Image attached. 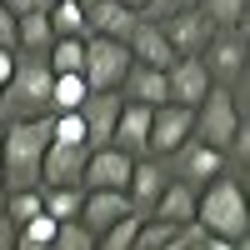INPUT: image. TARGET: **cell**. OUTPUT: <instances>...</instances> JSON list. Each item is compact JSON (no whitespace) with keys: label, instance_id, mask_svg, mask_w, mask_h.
I'll use <instances>...</instances> for the list:
<instances>
[{"label":"cell","instance_id":"obj_8","mask_svg":"<svg viewBox=\"0 0 250 250\" xmlns=\"http://www.w3.org/2000/svg\"><path fill=\"white\" fill-rule=\"evenodd\" d=\"M85 155H90L85 140H50L40 155V185H80Z\"/></svg>","mask_w":250,"mask_h":250},{"label":"cell","instance_id":"obj_25","mask_svg":"<svg viewBox=\"0 0 250 250\" xmlns=\"http://www.w3.org/2000/svg\"><path fill=\"white\" fill-rule=\"evenodd\" d=\"M50 240H55V215L45 210L15 225V245H25V250H50Z\"/></svg>","mask_w":250,"mask_h":250},{"label":"cell","instance_id":"obj_1","mask_svg":"<svg viewBox=\"0 0 250 250\" xmlns=\"http://www.w3.org/2000/svg\"><path fill=\"white\" fill-rule=\"evenodd\" d=\"M50 80H55V70H50L45 55L15 50V70H10L5 85H0V125L50 115Z\"/></svg>","mask_w":250,"mask_h":250},{"label":"cell","instance_id":"obj_6","mask_svg":"<svg viewBox=\"0 0 250 250\" xmlns=\"http://www.w3.org/2000/svg\"><path fill=\"white\" fill-rule=\"evenodd\" d=\"M160 160H165V170H170L175 180H185V185H195V190H200L205 180H215V175H225V155L215 150V145H205V140H195V135H185V140L175 145V150H170V155H160Z\"/></svg>","mask_w":250,"mask_h":250},{"label":"cell","instance_id":"obj_4","mask_svg":"<svg viewBox=\"0 0 250 250\" xmlns=\"http://www.w3.org/2000/svg\"><path fill=\"white\" fill-rule=\"evenodd\" d=\"M245 30L250 25H235V30H215L210 40L200 45V65L210 75V85H250V50H245Z\"/></svg>","mask_w":250,"mask_h":250},{"label":"cell","instance_id":"obj_7","mask_svg":"<svg viewBox=\"0 0 250 250\" xmlns=\"http://www.w3.org/2000/svg\"><path fill=\"white\" fill-rule=\"evenodd\" d=\"M190 115H195V105H180V100L150 105V140H145V150L150 155H170L175 145L190 135Z\"/></svg>","mask_w":250,"mask_h":250},{"label":"cell","instance_id":"obj_35","mask_svg":"<svg viewBox=\"0 0 250 250\" xmlns=\"http://www.w3.org/2000/svg\"><path fill=\"white\" fill-rule=\"evenodd\" d=\"M40 5H50V0H40Z\"/></svg>","mask_w":250,"mask_h":250},{"label":"cell","instance_id":"obj_18","mask_svg":"<svg viewBox=\"0 0 250 250\" xmlns=\"http://www.w3.org/2000/svg\"><path fill=\"white\" fill-rule=\"evenodd\" d=\"M115 90H120L125 100H140V105H160V100H170V90H165V70L140 65V60H130V70L120 75Z\"/></svg>","mask_w":250,"mask_h":250},{"label":"cell","instance_id":"obj_29","mask_svg":"<svg viewBox=\"0 0 250 250\" xmlns=\"http://www.w3.org/2000/svg\"><path fill=\"white\" fill-rule=\"evenodd\" d=\"M185 5H195V0H145V10L140 15H150V20H165V15H175Z\"/></svg>","mask_w":250,"mask_h":250},{"label":"cell","instance_id":"obj_16","mask_svg":"<svg viewBox=\"0 0 250 250\" xmlns=\"http://www.w3.org/2000/svg\"><path fill=\"white\" fill-rule=\"evenodd\" d=\"M145 140H150V105H140V100H125L120 115H115L110 145H120L125 155H150V150H145Z\"/></svg>","mask_w":250,"mask_h":250},{"label":"cell","instance_id":"obj_2","mask_svg":"<svg viewBox=\"0 0 250 250\" xmlns=\"http://www.w3.org/2000/svg\"><path fill=\"white\" fill-rule=\"evenodd\" d=\"M195 220L210 225L215 235L230 240V250L250 245V205H245V185L230 175H215L195 190Z\"/></svg>","mask_w":250,"mask_h":250},{"label":"cell","instance_id":"obj_31","mask_svg":"<svg viewBox=\"0 0 250 250\" xmlns=\"http://www.w3.org/2000/svg\"><path fill=\"white\" fill-rule=\"evenodd\" d=\"M0 250H15V220L0 210Z\"/></svg>","mask_w":250,"mask_h":250},{"label":"cell","instance_id":"obj_20","mask_svg":"<svg viewBox=\"0 0 250 250\" xmlns=\"http://www.w3.org/2000/svg\"><path fill=\"white\" fill-rule=\"evenodd\" d=\"M50 40H55V30H50L45 5L30 10V15H15V50H35V55H45Z\"/></svg>","mask_w":250,"mask_h":250},{"label":"cell","instance_id":"obj_12","mask_svg":"<svg viewBox=\"0 0 250 250\" xmlns=\"http://www.w3.org/2000/svg\"><path fill=\"white\" fill-rule=\"evenodd\" d=\"M130 165H135V155H125L120 145H90L80 185H110V190H125V180H130Z\"/></svg>","mask_w":250,"mask_h":250},{"label":"cell","instance_id":"obj_14","mask_svg":"<svg viewBox=\"0 0 250 250\" xmlns=\"http://www.w3.org/2000/svg\"><path fill=\"white\" fill-rule=\"evenodd\" d=\"M165 90H170V100H180V105H195V100L210 90V75H205L200 55H175L170 65H165Z\"/></svg>","mask_w":250,"mask_h":250},{"label":"cell","instance_id":"obj_13","mask_svg":"<svg viewBox=\"0 0 250 250\" xmlns=\"http://www.w3.org/2000/svg\"><path fill=\"white\" fill-rule=\"evenodd\" d=\"M125 105L120 90H90L80 100V120H85V145H110V130H115V115Z\"/></svg>","mask_w":250,"mask_h":250},{"label":"cell","instance_id":"obj_28","mask_svg":"<svg viewBox=\"0 0 250 250\" xmlns=\"http://www.w3.org/2000/svg\"><path fill=\"white\" fill-rule=\"evenodd\" d=\"M50 245L55 250H95V235H90V225L80 215H70V220H55V240Z\"/></svg>","mask_w":250,"mask_h":250},{"label":"cell","instance_id":"obj_5","mask_svg":"<svg viewBox=\"0 0 250 250\" xmlns=\"http://www.w3.org/2000/svg\"><path fill=\"white\" fill-rule=\"evenodd\" d=\"M125 70H130V45L125 40L85 35V65H80V75H85L90 90H115Z\"/></svg>","mask_w":250,"mask_h":250},{"label":"cell","instance_id":"obj_19","mask_svg":"<svg viewBox=\"0 0 250 250\" xmlns=\"http://www.w3.org/2000/svg\"><path fill=\"white\" fill-rule=\"evenodd\" d=\"M150 215H160V220H190L195 215V185H185V180H165V190H160V200L150 205Z\"/></svg>","mask_w":250,"mask_h":250},{"label":"cell","instance_id":"obj_33","mask_svg":"<svg viewBox=\"0 0 250 250\" xmlns=\"http://www.w3.org/2000/svg\"><path fill=\"white\" fill-rule=\"evenodd\" d=\"M120 5H130V10H145V0H120Z\"/></svg>","mask_w":250,"mask_h":250},{"label":"cell","instance_id":"obj_34","mask_svg":"<svg viewBox=\"0 0 250 250\" xmlns=\"http://www.w3.org/2000/svg\"><path fill=\"white\" fill-rule=\"evenodd\" d=\"M0 200H5V170H0Z\"/></svg>","mask_w":250,"mask_h":250},{"label":"cell","instance_id":"obj_24","mask_svg":"<svg viewBox=\"0 0 250 250\" xmlns=\"http://www.w3.org/2000/svg\"><path fill=\"white\" fill-rule=\"evenodd\" d=\"M85 95H90V85H85V75H80V70L50 80V110H80V100H85Z\"/></svg>","mask_w":250,"mask_h":250},{"label":"cell","instance_id":"obj_30","mask_svg":"<svg viewBox=\"0 0 250 250\" xmlns=\"http://www.w3.org/2000/svg\"><path fill=\"white\" fill-rule=\"evenodd\" d=\"M0 45H15V15L0 5Z\"/></svg>","mask_w":250,"mask_h":250},{"label":"cell","instance_id":"obj_26","mask_svg":"<svg viewBox=\"0 0 250 250\" xmlns=\"http://www.w3.org/2000/svg\"><path fill=\"white\" fill-rule=\"evenodd\" d=\"M200 10L210 15L215 30H235L250 20V0H200Z\"/></svg>","mask_w":250,"mask_h":250},{"label":"cell","instance_id":"obj_23","mask_svg":"<svg viewBox=\"0 0 250 250\" xmlns=\"http://www.w3.org/2000/svg\"><path fill=\"white\" fill-rule=\"evenodd\" d=\"M45 15L55 35H85V0H50Z\"/></svg>","mask_w":250,"mask_h":250},{"label":"cell","instance_id":"obj_11","mask_svg":"<svg viewBox=\"0 0 250 250\" xmlns=\"http://www.w3.org/2000/svg\"><path fill=\"white\" fill-rule=\"evenodd\" d=\"M125 45H130V60L155 65V70H165V65L175 60V45L165 40L160 20H150V15H135V25H130V35H125Z\"/></svg>","mask_w":250,"mask_h":250},{"label":"cell","instance_id":"obj_3","mask_svg":"<svg viewBox=\"0 0 250 250\" xmlns=\"http://www.w3.org/2000/svg\"><path fill=\"white\" fill-rule=\"evenodd\" d=\"M245 100L230 90V85H210L200 100H195V115H190V135L215 145V150H225V140H230L240 125H245Z\"/></svg>","mask_w":250,"mask_h":250},{"label":"cell","instance_id":"obj_21","mask_svg":"<svg viewBox=\"0 0 250 250\" xmlns=\"http://www.w3.org/2000/svg\"><path fill=\"white\" fill-rule=\"evenodd\" d=\"M170 250H230V240H225V235H215L210 225H200V220L190 215V220H180V225H175Z\"/></svg>","mask_w":250,"mask_h":250},{"label":"cell","instance_id":"obj_27","mask_svg":"<svg viewBox=\"0 0 250 250\" xmlns=\"http://www.w3.org/2000/svg\"><path fill=\"white\" fill-rule=\"evenodd\" d=\"M140 220H145V215H135V210H125L120 220H110L105 230L95 235V245H105V250H130V245H135V230H140Z\"/></svg>","mask_w":250,"mask_h":250},{"label":"cell","instance_id":"obj_10","mask_svg":"<svg viewBox=\"0 0 250 250\" xmlns=\"http://www.w3.org/2000/svg\"><path fill=\"white\" fill-rule=\"evenodd\" d=\"M165 180H170V170H165V160H160V155H135L130 180H125V195H130L135 215H150V205L160 200Z\"/></svg>","mask_w":250,"mask_h":250},{"label":"cell","instance_id":"obj_32","mask_svg":"<svg viewBox=\"0 0 250 250\" xmlns=\"http://www.w3.org/2000/svg\"><path fill=\"white\" fill-rule=\"evenodd\" d=\"M10 15H30V10H40V0H0Z\"/></svg>","mask_w":250,"mask_h":250},{"label":"cell","instance_id":"obj_9","mask_svg":"<svg viewBox=\"0 0 250 250\" xmlns=\"http://www.w3.org/2000/svg\"><path fill=\"white\" fill-rule=\"evenodd\" d=\"M160 30H165V40L175 45V55H200V45L215 35L210 15L200 10V0H195V5H185V10H175V15H165Z\"/></svg>","mask_w":250,"mask_h":250},{"label":"cell","instance_id":"obj_36","mask_svg":"<svg viewBox=\"0 0 250 250\" xmlns=\"http://www.w3.org/2000/svg\"><path fill=\"white\" fill-rule=\"evenodd\" d=\"M0 135H5V125H0Z\"/></svg>","mask_w":250,"mask_h":250},{"label":"cell","instance_id":"obj_22","mask_svg":"<svg viewBox=\"0 0 250 250\" xmlns=\"http://www.w3.org/2000/svg\"><path fill=\"white\" fill-rule=\"evenodd\" d=\"M80 200H85V185H40V210L55 220L80 215Z\"/></svg>","mask_w":250,"mask_h":250},{"label":"cell","instance_id":"obj_17","mask_svg":"<svg viewBox=\"0 0 250 250\" xmlns=\"http://www.w3.org/2000/svg\"><path fill=\"white\" fill-rule=\"evenodd\" d=\"M130 5H120V0H85V35H110V40H125L135 25Z\"/></svg>","mask_w":250,"mask_h":250},{"label":"cell","instance_id":"obj_15","mask_svg":"<svg viewBox=\"0 0 250 250\" xmlns=\"http://www.w3.org/2000/svg\"><path fill=\"white\" fill-rule=\"evenodd\" d=\"M125 210H135L125 190H110V185H85V200H80V220L90 225V235H100L110 220H120Z\"/></svg>","mask_w":250,"mask_h":250}]
</instances>
